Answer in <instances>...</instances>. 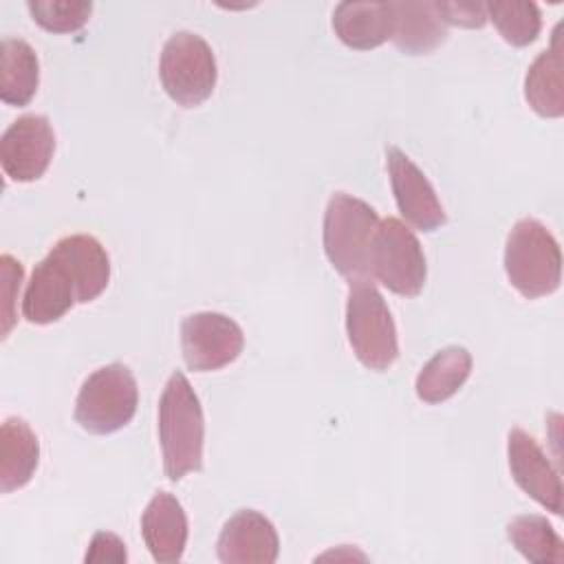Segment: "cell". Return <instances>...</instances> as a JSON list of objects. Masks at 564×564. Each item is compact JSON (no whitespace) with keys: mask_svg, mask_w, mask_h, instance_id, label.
I'll return each mask as SVG.
<instances>
[{"mask_svg":"<svg viewBox=\"0 0 564 564\" xmlns=\"http://www.w3.org/2000/svg\"><path fill=\"white\" fill-rule=\"evenodd\" d=\"M346 335L355 357L368 370L383 372L399 357L392 313L370 278L348 280Z\"/></svg>","mask_w":564,"mask_h":564,"instance_id":"obj_3","label":"cell"},{"mask_svg":"<svg viewBox=\"0 0 564 564\" xmlns=\"http://www.w3.org/2000/svg\"><path fill=\"white\" fill-rule=\"evenodd\" d=\"M40 86V59L33 46L20 37L0 42V99L7 106H29Z\"/></svg>","mask_w":564,"mask_h":564,"instance_id":"obj_20","label":"cell"},{"mask_svg":"<svg viewBox=\"0 0 564 564\" xmlns=\"http://www.w3.org/2000/svg\"><path fill=\"white\" fill-rule=\"evenodd\" d=\"M386 165L399 214L419 231H436L445 225L447 216L427 176L419 165L397 145L386 148Z\"/></svg>","mask_w":564,"mask_h":564,"instance_id":"obj_11","label":"cell"},{"mask_svg":"<svg viewBox=\"0 0 564 564\" xmlns=\"http://www.w3.org/2000/svg\"><path fill=\"white\" fill-rule=\"evenodd\" d=\"M560 29L562 24L555 26L551 46L538 53L524 77V99L533 112L544 119H557L564 115V55Z\"/></svg>","mask_w":564,"mask_h":564,"instance_id":"obj_15","label":"cell"},{"mask_svg":"<svg viewBox=\"0 0 564 564\" xmlns=\"http://www.w3.org/2000/svg\"><path fill=\"white\" fill-rule=\"evenodd\" d=\"M159 77L174 104L194 108L207 101L218 79L216 57L207 40L192 31L172 33L161 51Z\"/></svg>","mask_w":564,"mask_h":564,"instance_id":"obj_8","label":"cell"},{"mask_svg":"<svg viewBox=\"0 0 564 564\" xmlns=\"http://www.w3.org/2000/svg\"><path fill=\"white\" fill-rule=\"evenodd\" d=\"M110 282V258L88 234L59 238L33 267L22 297V317L31 324H53L75 304L97 300Z\"/></svg>","mask_w":564,"mask_h":564,"instance_id":"obj_1","label":"cell"},{"mask_svg":"<svg viewBox=\"0 0 564 564\" xmlns=\"http://www.w3.org/2000/svg\"><path fill=\"white\" fill-rule=\"evenodd\" d=\"M507 460L516 485L540 507L560 516L564 507L560 474L538 441L522 427H511L507 434Z\"/></svg>","mask_w":564,"mask_h":564,"instance_id":"obj_12","label":"cell"},{"mask_svg":"<svg viewBox=\"0 0 564 564\" xmlns=\"http://www.w3.org/2000/svg\"><path fill=\"white\" fill-rule=\"evenodd\" d=\"M368 278L401 297H416L427 278L423 247L416 234L399 218L379 220L370 245Z\"/></svg>","mask_w":564,"mask_h":564,"instance_id":"obj_7","label":"cell"},{"mask_svg":"<svg viewBox=\"0 0 564 564\" xmlns=\"http://www.w3.org/2000/svg\"><path fill=\"white\" fill-rule=\"evenodd\" d=\"M40 463V441L20 416L4 419L0 427V491L11 494L24 487Z\"/></svg>","mask_w":564,"mask_h":564,"instance_id":"obj_18","label":"cell"},{"mask_svg":"<svg viewBox=\"0 0 564 564\" xmlns=\"http://www.w3.org/2000/svg\"><path fill=\"white\" fill-rule=\"evenodd\" d=\"M26 9L35 24L48 33L79 31L93 13V2L86 0H31Z\"/></svg>","mask_w":564,"mask_h":564,"instance_id":"obj_23","label":"cell"},{"mask_svg":"<svg viewBox=\"0 0 564 564\" xmlns=\"http://www.w3.org/2000/svg\"><path fill=\"white\" fill-rule=\"evenodd\" d=\"M139 388L126 364H108L90 372L75 399V421L88 434H112L137 414Z\"/></svg>","mask_w":564,"mask_h":564,"instance_id":"obj_6","label":"cell"},{"mask_svg":"<svg viewBox=\"0 0 564 564\" xmlns=\"http://www.w3.org/2000/svg\"><path fill=\"white\" fill-rule=\"evenodd\" d=\"M392 44L405 55H427L447 40V24L434 2H390Z\"/></svg>","mask_w":564,"mask_h":564,"instance_id":"obj_16","label":"cell"},{"mask_svg":"<svg viewBox=\"0 0 564 564\" xmlns=\"http://www.w3.org/2000/svg\"><path fill=\"white\" fill-rule=\"evenodd\" d=\"M181 348L189 370L212 372L234 364L240 357L245 335L238 322L231 317L214 311H200L183 317Z\"/></svg>","mask_w":564,"mask_h":564,"instance_id":"obj_9","label":"cell"},{"mask_svg":"<svg viewBox=\"0 0 564 564\" xmlns=\"http://www.w3.org/2000/svg\"><path fill=\"white\" fill-rule=\"evenodd\" d=\"M505 273L527 300L551 295L562 282V251L553 234L535 218H520L505 242Z\"/></svg>","mask_w":564,"mask_h":564,"instance_id":"obj_4","label":"cell"},{"mask_svg":"<svg viewBox=\"0 0 564 564\" xmlns=\"http://www.w3.org/2000/svg\"><path fill=\"white\" fill-rule=\"evenodd\" d=\"M471 352L465 346L452 344L434 352V357L419 370L414 390L423 403L436 405L454 397L471 375Z\"/></svg>","mask_w":564,"mask_h":564,"instance_id":"obj_19","label":"cell"},{"mask_svg":"<svg viewBox=\"0 0 564 564\" xmlns=\"http://www.w3.org/2000/svg\"><path fill=\"white\" fill-rule=\"evenodd\" d=\"M159 443L163 471L172 482L203 469V405L181 370L170 375L159 399Z\"/></svg>","mask_w":564,"mask_h":564,"instance_id":"obj_2","label":"cell"},{"mask_svg":"<svg viewBox=\"0 0 564 564\" xmlns=\"http://www.w3.org/2000/svg\"><path fill=\"white\" fill-rule=\"evenodd\" d=\"M487 20L494 22L500 37L511 46H529L542 31V15L535 2L500 0L487 2Z\"/></svg>","mask_w":564,"mask_h":564,"instance_id":"obj_22","label":"cell"},{"mask_svg":"<svg viewBox=\"0 0 564 564\" xmlns=\"http://www.w3.org/2000/svg\"><path fill=\"white\" fill-rule=\"evenodd\" d=\"M377 227L379 216L366 200L346 192H335L328 198L322 242L330 267L339 275L346 280L368 278L370 245Z\"/></svg>","mask_w":564,"mask_h":564,"instance_id":"obj_5","label":"cell"},{"mask_svg":"<svg viewBox=\"0 0 564 564\" xmlns=\"http://www.w3.org/2000/svg\"><path fill=\"white\" fill-rule=\"evenodd\" d=\"M333 31L348 48H377L392 35V7L390 2H339L333 11Z\"/></svg>","mask_w":564,"mask_h":564,"instance_id":"obj_17","label":"cell"},{"mask_svg":"<svg viewBox=\"0 0 564 564\" xmlns=\"http://www.w3.org/2000/svg\"><path fill=\"white\" fill-rule=\"evenodd\" d=\"M128 560L126 544L119 535L110 531H97L88 544L84 562H115L123 564Z\"/></svg>","mask_w":564,"mask_h":564,"instance_id":"obj_26","label":"cell"},{"mask_svg":"<svg viewBox=\"0 0 564 564\" xmlns=\"http://www.w3.org/2000/svg\"><path fill=\"white\" fill-rule=\"evenodd\" d=\"M216 553L223 564H273L280 555V538L267 516L240 509L223 524Z\"/></svg>","mask_w":564,"mask_h":564,"instance_id":"obj_13","label":"cell"},{"mask_svg":"<svg viewBox=\"0 0 564 564\" xmlns=\"http://www.w3.org/2000/svg\"><path fill=\"white\" fill-rule=\"evenodd\" d=\"M187 516L183 505L170 491H156L141 513L143 542L159 564H174L187 546Z\"/></svg>","mask_w":564,"mask_h":564,"instance_id":"obj_14","label":"cell"},{"mask_svg":"<svg viewBox=\"0 0 564 564\" xmlns=\"http://www.w3.org/2000/svg\"><path fill=\"white\" fill-rule=\"evenodd\" d=\"M445 24L480 29L487 22V7L482 2H434Z\"/></svg>","mask_w":564,"mask_h":564,"instance_id":"obj_25","label":"cell"},{"mask_svg":"<svg viewBox=\"0 0 564 564\" xmlns=\"http://www.w3.org/2000/svg\"><path fill=\"white\" fill-rule=\"evenodd\" d=\"M24 267L11 253L0 256V335L2 339L9 337L11 328L18 322L15 300L22 286Z\"/></svg>","mask_w":564,"mask_h":564,"instance_id":"obj_24","label":"cell"},{"mask_svg":"<svg viewBox=\"0 0 564 564\" xmlns=\"http://www.w3.org/2000/svg\"><path fill=\"white\" fill-rule=\"evenodd\" d=\"M53 152L55 132L44 115H22L0 137V165L15 183L42 178Z\"/></svg>","mask_w":564,"mask_h":564,"instance_id":"obj_10","label":"cell"},{"mask_svg":"<svg viewBox=\"0 0 564 564\" xmlns=\"http://www.w3.org/2000/svg\"><path fill=\"white\" fill-rule=\"evenodd\" d=\"M507 538L518 553L535 564H562L564 542L544 516H516L507 524Z\"/></svg>","mask_w":564,"mask_h":564,"instance_id":"obj_21","label":"cell"}]
</instances>
